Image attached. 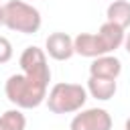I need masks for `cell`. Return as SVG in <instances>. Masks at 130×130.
<instances>
[{"label":"cell","mask_w":130,"mask_h":130,"mask_svg":"<svg viewBox=\"0 0 130 130\" xmlns=\"http://www.w3.org/2000/svg\"><path fill=\"white\" fill-rule=\"evenodd\" d=\"M114 122L108 110L104 108H87L79 110V114L73 116L69 130H112Z\"/></svg>","instance_id":"5"},{"label":"cell","mask_w":130,"mask_h":130,"mask_svg":"<svg viewBox=\"0 0 130 130\" xmlns=\"http://www.w3.org/2000/svg\"><path fill=\"white\" fill-rule=\"evenodd\" d=\"M0 26H4V4H0Z\"/></svg>","instance_id":"13"},{"label":"cell","mask_w":130,"mask_h":130,"mask_svg":"<svg viewBox=\"0 0 130 130\" xmlns=\"http://www.w3.org/2000/svg\"><path fill=\"white\" fill-rule=\"evenodd\" d=\"M45 53L55 59V61H67L75 55V49H73V39L67 35V32H51L45 41Z\"/></svg>","instance_id":"6"},{"label":"cell","mask_w":130,"mask_h":130,"mask_svg":"<svg viewBox=\"0 0 130 130\" xmlns=\"http://www.w3.org/2000/svg\"><path fill=\"white\" fill-rule=\"evenodd\" d=\"M122 73V61L118 57L100 55L89 63V75L91 77H106V79H118Z\"/></svg>","instance_id":"7"},{"label":"cell","mask_w":130,"mask_h":130,"mask_svg":"<svg viewBox=\"0 0 130 130\" xmlns=\"http://www.w3.org/2000/svg\"><path fill=\"white\" fill-rule=\"evenodd\" d=\"M122 45H124V47H126V51L130 53V30L124 35V43H122Z\"/></svg>","instance_id":"12"},{"label":"cell","mask_w":130,"mask_h":130,"mask_svg":"<svg viewBox=\"0 0 130 130\" xmlns=\"http://www.w3.org/2000/svg\"><path fill=\"white\" fill-rule=\"evenodd\" d=\"M26 128V118L20 112V108L6 110L0 116V130H24Z\"/></svg>","instance_id":"10"},{"label":"cell","mask_w":130,"mask_h":130,"mask_svg":"<svg viewBox=\"0 0 130 130\" xmlns=\"http://www.w3.org/2000/svg\"><path fill=\"white\" fill-rule=\"evenodd\" d=\"M14 51H12V43L6 39V37H0V65L8 63L12 59Z\"/></svg>","instance_id":"11"},{"label":"cell","mask_w":130,"mask_h":130,"mask_svg":"<svg viewBox=\"0 0 130 130\" xmlns=\"http://www.w3.org/2000/svg\"><path fill=\"white\" fill-rule=\"evenodd\" d=\"M43 24L41 12L22 0H10L4 4V26L22 35H35L39 32Z\"/></svg>","instance_id":"4"},{"label":"cell","mask_w":130,"mask_h":130,"mask_svg":"<svg viewBox=\"0 0 130 130\" xmlns=\"http://www.w3.org/2000/svg\"><path fill=\"white\" fill-rule=\"evenodd\" d=\"M126 130H130V118L126 120Z\"/></svg>","instance_id":"14"},{"label":"cell","mask_w":130,"mask_h":130,"mask_svg":"<svg viewBox=\"0 0 130 130\" xmlns=\"http://www.w3.org/2000/svg\"><path fill=\"white\" fill-rule=\"evenodd\" d=\"M106 16H108V22H114L120 28L126 30L130 26V2L128 0H114V2H110L108 10H106Z\"/></svg>","instance_id":"9"},{"label":"cell","mask_w":130,"mask_h":130,"mask_svg":"<svg viewBox=\"0 0 130 130\" xmlns=\"http://www.w3.org/2000/svg\"><path fill=\"white\" fill-rule=\"evenodd\" d=\"M126 30L120 28L114 22H104L98 32H79L73 39V49L81 57L95 59L100 55H110L114 53L122 43H124Z\"/></svg>","instance_id":"2"},{"label":"cell","mask_w":130,"mask_h":130,"mask_svg":"<svg viewBox=\"0 0 130 130\" xmlns=\"http://www.w3.org/2000/svg\"><path fill=\"white\" fill-rule=\"evenodd\" d=\"M47 108L53 112V114H73V112H79L85 102H87V89L79 83H55L47 98Z\"/></svg>","instance_id":"3"},{"label":"cell","mask_w":130,"mask_h":130,"mask_svg":"<svg viewBox=\"0 0 130 130\" xmlns=\"http://www.w3.org/2000/svg\"><path fill=\"white\" fill-rule=\"evenodd\" d=\"M18 65L22 73H14L6 79L4 93L8 102L20 110L39 108L47 98L51 81V67L47 63V53L30 45L20 53Z\"/></svg>","instance_id":"1"},{"label":"cell","mask_w":130,"mask_h":130,"mask_svg":"<svg viewBox=\"0 0 130 130\" xmlns=\"http://www.w3.org/2000/svg\"><path fill=\"white\" fill-rule=\"evenodd\" d=\"M87 93L100 102H108L116 95V89H118V83L116 79H106V77H91L87 79Z\"/></svg>","instance_id":"8"}]
</instances>
